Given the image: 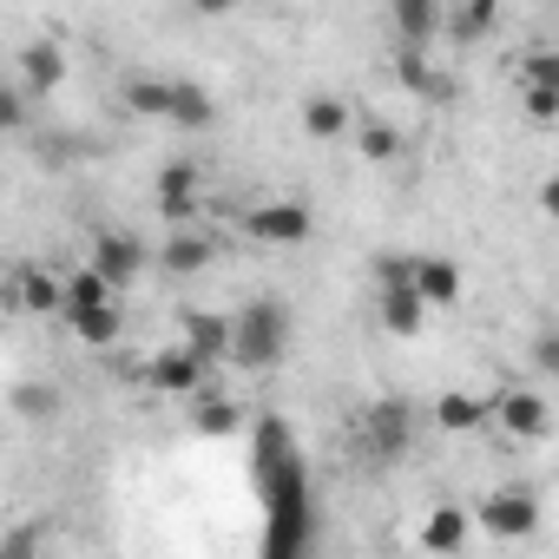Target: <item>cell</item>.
Listing matches in <instances>:
<instances>
[{
	"mask_svg": "<svg viewBox=\"0 0 559 559\" xmlns=\"http://www.w3.org/2000/svg\"><path fill=\"white\" fill-rule=\"evenodd\" d=\"M290 349V310L284 304H243L230 317V362L237 369H276Z\"/></svg>",
	"mask_w": 559,
	"mask_h": 559,
	"instance_id": "cell-1",
	"label": "cell"
},
{
	"mask_svg": "<svg viewBox=\"0 0 559 559\" xmlns=\"http://www.w3.org/2000/svg\"><path fill=\"white\" fill-rule=\"evenodd\" d=\"M474 533H487V539H533L539 533V500L526 487H493L474 507Z\"/></svg>",
	"mask_w": 559,
	"mask_h": 559,
	"instance_id": "cell-2",
	"label": "cell"
},
{
	"mask_svg": "<svg viewBox=\"0 0 559 559\" xmlns=\"http://www.w3.org/2000/svg\"><path fill=\"white\" fill-rule=\"evenodd\" d=\"M243 230H250L257 243H304V237L317 230V211H310L304 198H270V204L243 211Z\"/></svg>",
	"mask_w": 559,
	"mask_h": 559,
	"instance_id": "cell-3",
	"label": "cell"
},
{
	"mask_svg": "<svg viewBox=\"0 0 559 559\" xmlns=\"http://www.w3.org/2000/svg\"><path fill=\"white\" fill-rule=\"evenodd\" d=\"M8 304H14L21 317H67V276H53V270H40V263H14Z\"/></svg>",
	"mask_w": 559,
	"mask_h": 559,
	"instance_id": "cell-4",
	"label": "cell"
},
{
	"mask_svg": "<svg viewBox=\"0 0 559 559\" xmlns=\"http://www.w3.org/2000/svg\"><path fill=\"white\" fill-rule=\"evenodd\" d=\"M493 421H500L507 441H546V435H552V408H546L539 389H507V395L493 402Z\"/></svg>",
	"mask_w": 559,
	"mask_h": 559,
	"instance_id": "cell-5",
	"label": "cell"
},
{
	"mask_svg": "<svg viewBox=\"0 0 559 559\" xmlns=\"http://www.w3.org/2000/svg\"><path fill=\"white\" fill-rule=\"evenodd\" d=\"M86 263H93V270L106 276L112 290H126L132 276H139V270L152 263V250H145V243H139L132 230H99V237H93V257H86Z\"/></svg>",
	"mask_w": 559,
	"mask_h": 559,
	"instance_id": "cell-6",
	"label": "cell"
},
{
	"mask_svg": "<svg viewBox=\"0 0 559 559\" xmlns=\"http://www.w3.org/2000/svg\"><path fill=\"white\" fill-rule=\"evenodd\" d=\"M389 21H395V40L408 53H428L441 40V27H448V8H441V0H395Z\"/></svg>",
	"mask_w": 559,
	"mask_h": 559,
	"instance_id": "cell-7",
	"label": "cell"
},
{
	"mask_svg": "<svg viewBox=\"0 0 559 559\" xmlns=\"http://www.w3.org/2000/svg\"><path fill=\"white\" fill-rule=\"evenodd\" d=\"M145 382H152L158 395H198V389H204V362H198L185 343H171V349H158V356L145 362Z\"/></svg>",
	"mask_w": 559,
	"mask_h": 559,
	"instance_id": "cell-8",
	"label": "cell"
},
{
	"mask_svg": "<svg viewBox=\"0 0 559 559\" xmlns=\"http://www.w3.org/2000/svg\"><path fill=\"white\" fill-rule=\"evenodd\" d=\"M408 435H415V421H408L402 402H376V408L362 415V448H369L376 461H395V454L408 448Z\"/></svg>",
	"mask_w": 559,
	"mask_h": 559,
	"instance_id": "cell-9",
	"label": "cell"
},
{
	"mask_svg": "<svg viewBox=\"0 0 559 559\" xmlns=\"http://www.w3.org/2000/svg\"><path fill=\"white\" fill-rule=\"evenodd\" d=\"M415 533H421V552H435V559H454V552L474 539V513H467V507H428Z\"/></svg>",
	"mask_w": 559,
	"mask_h": 559,
	"instance_id": "cell-10",
	"label": "cell"
},
{
	"mask_svg": "<svg viewBox=\"0 0 559 559\" xmlns=\"http://www.w3.org/2000/svg\"><path fill=\"white\" fill-rule=\"evenodd\" d=\"M428 421H435L441 435H474V428L493 421V402H487V395H467V389H441L435 408H428Z\"/></svg>",
	"mask_w": 559,
	"mask_h": 559,
	"instance_id": "cell-11",
	"label": "cell"
},
{
	"mask_svg": "<svg viewBox=\"0 0 559 559\" xmlns=\"http://www.w3.org/2000/svg\"><path fill=\"white\" fill-rule=\"evenodd\" d=\"M152 198H158V217H171V224H191L204 204H198V171L191 165H165L158 171V185H152Z\"/></svg>",
	"mask_w": 559,
	"mask_h": 559,
	"instance_id": "cell-12",
	"label": "cell"
},
{
	"mask_svg": "<svg viewBox=\"0 0 559 559\" xmlns=\"http://www.w3.org/2000/svg\"><path fill=\"white\" fill-rule=\"evenodd\" d=\"M376 317H382V330H389V336H402V343H415V336L428 330V304H421V290H415V284L382 290V297H376Z\"/></svg>",
	"mask_w": 559,
	"mask_h": 559,
	"instance_id": "cell-13",
	"label": "cell"
},
{
	"mask_svg": "<svg viewBox=\"0 0 559 559\" xmlns=\"http://www.w3.org/2000/svg\"><path fill=\"white\" fill-rule=\"evenodd\" d=\"M185 349H191L204 369L230 362V317H211V310H185Z\"/></svg>",
	"mask_w": 559,
	"mask_h": 559,
	"instance_id": "cell-14",
	"label": "cell"
},
{
	"mask_svg": "<svg viewBox=\"0 0 559 559\" xmlns=\"http://www.w3.org/2000/svg\"><path fill=\"white\" fill-rule=\"evenodd\" d=\"M60 80H67V53H60L53 40L21 47V93H27V99H47Z\"/></svg>",
	"mask_w": 559,
	"mask_h": 559,
	"instance_id": "cell-15",
	"label": "cell"
},
{
	"mask_svg": "<svg viewBox=\"0 0 559 559\" xmlns=\"http://www.w3.org/2000/svg\"><path fill=\"white\" fill-rule=\"evenodd\" d=\"M493 27H500V8H493V0H454L441 40H448V47H474V40H487Z\"/></svg>",
	"mask_w": 559,
	"mask_h": 559,
	"instance_id": "cell-16",
	"label": "cell"
},
{
	"mask_svg": "<svg viewBox=\"0 0 559 559\" xmlns=\"http://www.w3.org/2000/svg\"><path fill=\"white\" fill-rule=\"evenodd\" d=\"M415 290H421L428 310L461 304V263H454V257H421V263H415Z\"/></svg>",
	"mask_w": 559,
	"mask_h": 559,
	"instance_id": "cell-17",
	"label": "cell"
},
{
	"mask_svg": "<svg viewBox=\"0 0 559 559\" xmlns=\"http://www.w3.org/2000/svg\"><path fill=\"white\" fill-rule=\"evenodd\" d=\"M171 126L178 132H211L217 126V99L198 80H171Z\"/></svg>",
	"mask_w": 559,
	"mask_h": 559,
	"instance_id": "cell-18",
	"label": "cell"
},
{
	"mask_svg": "<svg viewBox=\"0 0 559 559\" xmlns=\"http://www.w3.org/2000/svg\"><path fill=\"white\" fill-rule=\"evenodd\" d=\"M211 257H217V237H211V230H178V237L158 250V270H171V276H198Z\"/></svg>",
	"mask_w": 559,
	"mask_h": 559,
	"instance_id": "cell-19",
	"label": "cell"
},
{
	"mask_svg": "<svg viewBox=\"0 0 559 559\" xmlns=\"http://www.w3.org/2000/svg\"><path fill=\"white\" fill-rule=\"evenodd\" d=\"M395 80H402L415 99H448V93H454V86H448V73L435 67V53H408V47L395 53Z\"/></svg>",
	"mask_w": 559,
	"mask_h": 559,
	"instance_id": "cell-20",
	"label": "cell"
},
{
	"mask_svg": "<svg viewBox=\"0 0 559 559\" xmlns=\"http://www.w3.org/2000/svg\"><path fill=\"white\" fill-rule=\"evenodd\" d=\"M119 106H126V112H139V119H171V80L139 73V80H126V86H119Z\"/></svg>",
	"mask_w": 559,
	"mask_h": 559,
	"instance_id": "cell-21",
	"label": "cell"
},
{
	"mask_svg": "<svg viewBox=\"0 0 559 559\" xmlns=\"http://www.w3.org/2000/svg\"><path fill=\"white\" fill-rule=\"evenodd\" d=\"M349 119H356V112H349V99H336V93H310V99H304V132H310V139H343Z\"/></svg>",
	"mask_w": 559,
	"mask_h": 559,
	"instance_id": "cell-22",
	"label": "cell"
},
{
	"mask_svg": "<svg viewBox=\"0 0 559 559\" xmlns=\"http://www.w3.org/2000/svg\"><path fill=\"white\" fill-rule=\"evenodd\" d=\"M80 310H112V284L93 270V263H80L73 276H67V317H80ZM60 317V323H67Z\"/></svg>",
	"mask_w": 559,
	"mask_h": 559,
	"instance_id": "cell-23",
	"label": "cell"
},
{
	"mask_svg": "<svg viewBox=\"0 0 559 559\" xmlns=\"http://www.w3.org/2000/svg\"><path fill=\"white\" fill-rule=\"evenodd\" d=\"M356 145H362L369 165H395L402 158V132L389 119H356Z\"/></svg>",
	"mask_w": 559,
	"mask_h": 559,
	"instance_id": "cell-24",
	"label": "cell"
},
{
	"mask_svg": "<svg viewBox=\"0 0 559 559\" xmlns=\"http://www.w3.org/2000/svg\"><path fill=\"white\" fill-rule=\"evenodd\" d=\"M67 330H73L86 349H112V343H119V304H112V310H80V317H67Z\"/></svg>",
	"mask_w": 559,
	"mask_h": 559,
	"instance_id": "cell-25",
	"label": "cell"
},
{
	"mask_svg": "<svg viewBox=\"0 0 559 559\" xmlns=\"http://www.w3.org/2000/svg\"><path fill=\"white\" fill-rule=\"evenodd\" d=\"M513 80L520 86H539V93H559V47H533L513 60Z\"/></svg>",
	"mask_w": 559,
	"mask_h": 559,
	"instance_id": "cell-26",
	"label": "cell"
},
{
	"mask_svg": "<svg viewBox=\"0 0 559 559\" xmlns=\"http://www.w3.org/2000/svg\"><path fill=\"white\" fill-rule=\"evenodd\" d=\"M415 263H421V257L382 250V257H376V290H402V284H415Z\"/></svg>",
	"mask_w": 559,
	"mask_h": 559,
	"instance_id": "cell-27",
	"label": "cell"
},
{
	"mask_svg": "<svg viewBox=\"0 0 559 559\" xmlns=\"http://www.w3.org/2000/svg\"><path fill=\"white\" fill-rule=\"evenodd\" d=\"M526 369H533V376H546V382H559V330H539V336H533Z\"/></svg>",
	"mask_w": 559,
	"mask_h": 559,
	"instance_id": "cell-28",
	"label": "cell"
},
{
	"mask_svg": "<svg viewBox=\"0 0 559 559\" xmlns=\"http://www.w3.org/2000/svg\"><path fill=\"white\" fill-rule=\"evenodd\" d=\"M198 435H237V402H198Z\"/></svg>",
	"mask_w": 559,
	"mask_h": 559,
	"instance_id": "cell-29",
	"label": "cell"
},
{
	"mask_svg": "<svg viewBox=\"0 0 559 559\" xmlns=\"http://www.w3.org/2000/svg\"><path fill=\"white\" fill-rule=\"evenodd\" d=\"M520 112L533 126H559V93H539V86H520Z\"/></svg>",
	"mask_w": 559,
	"mask_h": 559,
	"instance_id": "cell-30",
	"label": "cell"
},
{
	"mask_svg": "<svg viewBox=\"0 0 559 559\" xmlns=\"http://www.w3.org/2000/svg\"><path fill=\"white\" fill-rule=\"evenodd\" d=\"M0 126H8V132H21V126H27V93H21V86L0 93Z\"/></svg>",
	"mask_w": 559,
	"mask_h": 559,
	"instance_id": "cell-31",
	"label": "cell"
},
{
	"mask_svg": "<svg viewBox=\"0 0 559 559\" xmlns=\"http://www.w3.org/2000/svg\"><path fill=\"white\" fill-rule=\"evenodd\" d=\"M34 546H40V533H34V526H21V533H8L0 559H34Z\"/></svg>",
	"mask_w": 559,
	"mask_h": 559,
	"instance_id": "cell-32",
	"label": "cell"
},
{
	"mask_svg": "<svg viewBox=\"0 0 559 559\" xmlns=\"http://www.w3.org/2000/svg\"><path fill=\"white\" fill-rule=\"evenodd\" d=\"M539 211L559 224V178H546V185H539Z\"/></svg>",
	"mask_w": 559,
	"mask_h": 559,
	"instance_id": "cell-33",
	"label": "cell"
},
{
	"mask_svg": "<svg viewBox=\"0 0 559 559\" xmlns=\"http://www.w3.org/2000/svg\"><path fill=\"white\" fill-rule=\"evenodd\" d=\"M60 395H47V389H21V408H53Z\"/></svg>",
	"mask_w": 559,
	"mask_h": 559,
	"instance_id": "cell-34",
	"label": "cell"
}]
</instances>
